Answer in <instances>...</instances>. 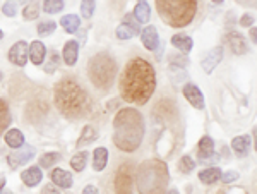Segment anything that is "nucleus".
Wrapping results in <instances>:
<instances>
[{
	"instance_id": "obj_1",
	"label": "nucleus",
	"mask_w": 257,
	"mask_h": 194,
	"mask_svg": "<svg viewBox=\"0 0 257 194\" xmlns=\"http://www.w3.org/2000/svg\"><path fill=\"white\" fill-rule=\"evenodd\" d=\"M156 89V72L148 60L136 57L123 69L120 77V94L128 103L144 105Z\"/></svg>"
},
{
	"instance_id": "obj_2",
	"label": "nucleus",
	"mask_w": 257,
	"mask_h": 194,
	"mask_svg": "<svg viewBox=\"0 0 257 194\" xmlns=\"http://www.w3.org/2000/svg\"><path fill=\"white\" fill-rule=\"evenodd\" d=\"M144 119L139 110L127 107L118 110L113 119V143L118 150L134 153L144 138Z\"/></svg>"
},
{
	"instance_id": "obj_3",
	"label": "nucleus",
	"mask_w": 257,
	"mask_h": 194,
	"mask_svg": "<svg viewBox=\"0 0 257 194\" xmlns=\"http://www.w3.org/2000/svg\"><path fill=\"white\" fill-rule=\"evenodd\" d=\"M55 105L65 117L79 119L91 110V100L79 82L64 77L55 86Z\"/></svg>"
},
{
	"instance_id": "obj_4",
	"label": "nucleus",
	"mask_w": 257,
	"mask_h": 194,
	"mask_svg": "<svg viewBox=\"0 0 257 194\" xmlns=\"http://www.w3.org/2000/svg\"><path fill=\"white\" fill-rule=\"evenodd\" d=\"M168 180V167L161 160H146L136 172V185L139 194H165Z\"/></svg>"
},
{
	"instance_id": "obj_5",
	"label": "nucleus",
	"mask_w": 257,
	"mask_h": 194,
	"mask_svg": "<svg viewBox=\"0 0 257 194\" xmlns=\"http://www.w3.org/2000/svg\"><path fill=\"white\" fill-rule=\"evenodd\" d=\"M156 11L170 28H184L196 18L197 0H156Z\"/></svg>"
},
{
	"instance_id": "obj_6",
	"label": "nucleus",
	"mask_w": 257,
	"mask_h": 194,
	"mask_svg": "<svg viewBox=\"0 0 257 194\" xmlns=\"http://www.w3.org/2000/svg\"><path fill=\"white\" fill-rule=\"evenodd\" d=\"M88 76L98 89H108L117 76V62L108 53H98L91 57L88 64Z\"/></svg>"
},
{
	"instance_id": "obj_7",
	"label": "nucleus",
	"mask_w": 257,
	"mask_h": 194,
	"mask_svg": "<svg viewBox=\"0 0 257 194\" xmlns=\"http://www.w3.org/2000/svg\"><path fill=\"white\" fill-rule=\"evenodd\" d=\"M134 175H132V163H123L115 175V191L117 194H132Z\"/></svg>"
},
{
	"instance_id": "obj_8",
	"label": "nucleus",
	"mask_w": 257,
	"mask_h": 194,
	"mask_svg": "<svg viewBox=\"0 0 257 194\" xmlns=\"http://www.w3.org/2000/svg\"><path fill=\"white\" fill-rule=\"evenodd\" d=\"M30 57V47H28L26 41H16L14 45L9 48V60L18 67H24Z\"/></svg>"
},
{
	"instance_id": "obj_9",
	"label": "nucleus",
	"mask_w": 257,
	"mask_h": 194,
	"mask_svg": "<svg viewBox=\"0 0 257 194\" xmlns=\"http://www.w3.org/2000/svg\"><path fill=\"white\" fill-rule=\"evenodd\" d=\"M33 156H35V148L33 146H23V150L19 151H14V153H11L7 156V163H9L11 168H18L21 165H26L30 160H33Z\"/></svg>"
},
{
	"instance_id": "obj_10",
	"label": "nucleus",
	"mask_w": 257,
	"mask_h": 194,
	"mask_svg": "<svg viewBox=\"0 0 257 194\" xmlns=\"http://www.w3.org/2000/svg\"><path fill=\"white\" fill-rule=\"evenodd\" d=\"M223 53H225V50H223L221 45H219V47H214L213 50H209L206 53V57L201 60V67L204 69L206 74H211L214 69H216V65L223 60Z\"/></svg>"
},
{
	"instance_id": "obj_11",
	"label": "nucleus",
	"mask_w": 257,
	"mask_h": 194,
	"mask_svg": "<svg viewBox=\"0 0 257 194\" xmlns=\"http://www.w3.org/2000/svg\"><path fill=\"white\" fill-rule=\"evenodd\" d=\"M141 31V28L138 26V21L134 16H127L125 21L117 28V38L118 40H131L132 36H136Z\"/></svg>"
},
{
	"instance_id": "obj_12",
	"label": "nucleus",
	"mask_w": 257,
	"mask_h": 194,
	"mask_svg": "<svg viewBox=\"0 0 257 194\" xmlns=\"http://www.w3.org/2000/svg\"><path fill=\"white\" fill-rule=\"evenodd\" d=\"M225 41L226 45L231 48V52L235 53V55H243V53L248 52V47H247V40L243 38L240 33H228L225 36Z\"/></svg>"
},
{
	"instance_id": "obj_13",
	"label": "nucleus",
	"mask_w": 257,
	"mask_h": 194,
	"mask_svg": "<svg viewBox=\"0 0 257 194\" xmlns=\"http://www.w3.org/2000/svg\"><path fill=\"white\" fill-rule=\"evenodd\" d=\"M184 96L187 98V102L192 107H196L197 110L204 109V94H202V91L197 88L196 84H192V82L185 84L184 86Z\"/></svg>"
},
{
	"instance_id": "obj_14",
	"label": "nucleus",
	"mask_w": 257,
	"mask_h": 194,
	"mask_svg": "<svg viewBox=\"0 0 257 194\" xmlns=\"http://www.w3.org/2000/svg\"><path fill=\"white\" fill-rule=\"evenodd\" d=\"M141 40H143V45L144 48L149 52L156 50L158 48V43H160V36H158V30L155 26H146L143 31H141Z\"/></svg>"
},
{
	"instance_id": "obj_15",
	"label": "nucleus",
	"mask_w": 257,
	"mask_h": 194,
	"mask_svg": "<svg viewBox=\"0 0 257 194\" xmlns=\"http://www.w3.org/2000/svg\"><path fill=\"white\" fill-rule=\"evenodd\" d=\"M250 143H252V138L247 134H242V136H237V138L231 141V148H233L235 155L238 158H243V156L248 155V150H250Z\"/></svg>"
},
{
	"instance_id": "obj_16",
	"label": "nucleus",
	"mask_w": 257,
	"mask_h": 194,
	"mask_svg": "<svg viewBox=\"0 0 257 194\" xmlns=\"http://www.w3.org/2000/svg\"><path fill=\"white\" fill-rule=\"evenodd\" d=\"M47 59V47L43 45V41H33L30 45V60L35 65H41Z\"/></svg>"
},
{
	"instance_id": "obj_17",
	"label": "nucleus",
	"mask_w": 257,
	"mask_h": 194,
	"mask_svg": "<svg viewBox=\"0 0 257 194\" xmlns=\"http://www.w3.org/2000/svg\"><path fill=\"white\" fill-rule=\"evenodd\" d=\"M77 55H79V43L76 40H70L64 45V52H62V57H64V62L67 65H76L77 62Z\"/></svg>"
},
{
	"instance_id": "obj_18",
	"label": "nucleus",
	"mask_w": 257,
	"mask_h": 194,
	"mask_svg": "<svg viewBox=\"0 0 257 194\" xmlns=\"http://www.w3.org/2000/svg\"><path fill=\"white\" fill-rule=\"evenodd\" d=\"M21 179H23V182L26 184L28 187H35V185H38L41 182V179H43L41 167H30L28 170H24L23 174H21Z\"/></svg>"
},
{
	"instance_id": "obj_19",
	"label": "nucleus",
	"mask_w": 257,
	"mask_h": 194,
	"mask_svg": "<svg viewBox=\"0 0 257 194\" xmlns=\"http://www.w3.org/2000/svg\"><path fill=\"white\" fill-rule=\"evenodd\" d=\"M52 182L57 185V187H62V189H70L74 184L72 180V175L69 172L62 170V168H55L52 172Z\"/></svg>"
},
{
	"instance_id": "obj_20",
	"label": "nucleus",
	"mask_w": 257,
	"mask_h": 194,
	"mask_svg": "<svg viewBox=\"0 0 257 194\" xmlns=\"http://www.w3.org/2000/svg\"><path fill=\"white\" fill-rule=\"evenodd\" d=\"M132 16H134L138 23H148L149 18H151V7H149L148 0H138Z\"/></svg>"
},
{
	"instance_id": "obj_21",
	"label": "nucleus",
	"mask_w": 257,
	"mask_h": 194,
	"mask_svg": "<svg viewBox=\"0 0 257 194\" xmlns=\"http://www.w3.org/2000/svg\"><path fill=\"white\" fill-rule=\"evenodd\" d=\"M214 153V141L211 136H204V138L199 141V146H197V155L201 160H208L211 158Z\"/></svg>"
},
{
	"instance_id": "obj_22",
	"label": "nucleus",
	"mask_w": 257,
	"mask_h": 194,
	"mask_svg": "<svg viewBox=\"0 0 257 194\" xmlns=\"http://www.w3.org/2000/svg\"><path fill=\"white\" fill-rule=\"evenodd\" d=\"M108 163V150L106 148H96L93 155V168L94 172H103Z\"/></svg>"
},
{
	"instance_id": "obj_23",
	"label": "nucleus",
	"mask_w": 257,
	"mask_h": 194,
	"mask_svg": "<svg viewBox=\"0 0 257 194\" xmlns=\"http://www.w3.org/2000/svg\"><path fill=\"white\" fill-rule=\"evenodd\" d=\"M221 179V170H219L218 167H211V168H204V170L199 172V180H201L202 184H214L218 182V180Z\"/></svg>"
},
{
	"instance_id": "obj_24",
	"label": "nucleus",
	"mask_w": 257,
	"mask_h": 194,
	"mask_svg": "<svg viewBox=\"0 0 257 194\" xmlns=\"http://www.w3.org/2000/svg\"><path fill=\"white\" fill-rule=\"evenodd\" d=\"M172 45L175 48H178V50H182V52H190L192 50V47H194V41L190 36L187 35H184V33H178V35H175L172 38Z\"/></svg>"
},
{
	"instance_id": "obj_25",
	"label": "nucleus",
	"mask_w": 257,
	"mask_h": 194,
	"mask_svg": "<svg viewBox=\"0 0 257 194\" xmlns=\"http://www.w3.org/2000/svg\"><path fill=\"white\" fill-rule=\"evenodd\" d=\"M6 143L12 150H18V148L24 146V136L19 129H9L6 133Z\"/></svg>"
},
{
	"instance_id": "obj_26",
	"label": "nucleus",
	"mask_w": 257,
	"mask_h": 194,
	"mask_svg": "<svg viewBox=\"0 0 257 194\" xmlns=\"http://www.w3.org/2000/svg\"><path fill=\"white\" fill-rule=\"evenodd\" d=\"M60 24L64 26V30L67 33H76L81 26V19H79V16H76V14H69L60 19Z\"/></svg>"
},
{
	"instance_id": "obj_27",
	"label": "nucleus",
	"mask_w": 257,
	"mask_h": 194,
	"mask_svg": "<svg viewBox=\"0 0 257 194\" xmlns=\"http://www.w3.org/2000/svg\"><path fill=\"white\" fill-rule=\"evenodd\" d=\"M11 121H12V119H11L9 107H7V103L4 100H0V134H2L7 127H9Z\"/></svg>"
},
{
	"instance_id": "obj_28",
	"label": "nucleus",
	"mask_w": 257,
	"mask_h": 194,
	"mask_svg": "<svg viewBox=\"0 0 257 194\" xmlns=\"http://www.w3.org/2000/svg\"><path fill=\"white\" fill-rule=\"evenodd\" d=\"M96 131L93 129L91 126H86L84 129H82V134H81V138H79V141H77V148H82V146H86V144H91L96 139Z\"/></svg>"
},
{
	"instance_id": "obj_29",
	"label": "nucleus",
	"mask_w": 257,
	"mask_h": 194,
	"mask_svg": "<svg viewBox=\"0 0 257 194\" xmlns=\"http://www.w3.org/2000/svg\"><path fill=\"white\" fill-rule=\"evenodd\" d=\"M86 163H88V151H79L77 155L72 156L70 160V165L76 172H82L86 168Z\"/></svg>"
},
{
	"instance_id": "obj_30",
	"label": "nucleus",
	"mask_w": 257,
	"mask_h": 194,
	"mask_svg": "<svg viewBox=\"0 0 257 194\" xmlns=\"http://www.w3.org/2000/svg\"><path fill=\"white\" fill-rule=\"evenodd\" d=\"M64 9V0H43V11L47 14H57Z\"/></svg>"
},
{
	"instance_id": "obj_31",
	"label": "nucleus",
	"mask_w": 257,
	"mask_h": 194,
	"mask_svg": "<svg viewBox=\"0 0 257 194\" xmlns=\"http://www.w3.org/2000/svg\"><path fill=\"white\" fill-rule=\"evenodd\" d=\"M196 168V162L192 160V156L185 155L180 158V162H178V170L182 172V174H190V172Z\"/></svg>"
},
{
	"instance_id": "obj_32",
	"label": "nucleus",
	"mask_w": 257,
	"mask_h": 194,
	"mask_svg": "<svg viewBox=\"0 0 257 194\" xmlns=\"http://www.w3.org/2000/svg\"><path fill=\"white\" fill-rule=\"evenodd\" d=\"M60 160V155L59 153H45V155H41L40 156V167H43V168H52L53 165H55L57 162Z\"/></svg>"
},
{
	"instance_id": "obj_33",
	"label": "nucleus",
	"mask_w": 257,
	"mask_h": 194,
	"mask_svg": "<svg viewBox=\"0 0 257 194\" xmlns=\"http://www.w3.org/2000/svg\"><path fill=\"white\" fill-rule=\"evenodd\" d=\"M59 65H60V55L55 50H53L52 53H50L48 64H45V72H47V74H53V72L57 71V69H59Z\"/></svg>"
},
{
	"instance_id": "obj_34",
	"label": "nucleus",
	"mask_w": 257,
	"mask_h": 194,
	"mask_svg": "<svg viewBox=\"0 0 257 194\" xmlns=\"http://www.w3.org/2000/svg\"><path fill=\"white\" fill-rule=\"evenodd\" d=\"M94 9H96V0H82V2H81V14H82V18L89 19L91 16L94 14Z\"/></svg>"
},
{
	"instance_id": "obj_35",
	"label": "nucleus",
	"mask_w": 257,
	"mask_h": 194,
	"mask_svg": "<svg viewBox=\"0 0 257 194\" xmlns=\"http://www.w3.org/2000/svg\"><path fill=\"white\" fill-rule=\"evenodd\" d=\"M55 28H57V24L53 23V21H41V23L38 24V35L43 38V36H48V35H52L53 31H55Z\"/></svg>"
},
{
	"instance_id": "obj_36",
	"label": "nucleus",
	"mask_w": 257,
	"mask_h": 194,
	"mask_svg": "<svg viewBox=\"0 0 257 194\" xmlns=\"http://www.w3.org/2000/svg\"><path fill=\"white\" fill-rule=\"evenodd\" d=\"M38 14H40V11H38V4H30V6L24 9V19L26 21H33V19H36L38 18Z\"/></svg>"
},
{
	"instance_id": "obj_37",
	"label": "nucleus",
	"mask_w": 257,
	"mask_h": 194,
	"mask_svg": "<svg viewBox=\"0 0 257 194\" xmlns=\"http://www.w3.org/2000/svg\"><path fill=\"white\" fill-rule=\"evenodd\" d=\"M2 12L6 16H9V18H12V16H16V12H18V7H16L14 2H6L2 6Z\"/></svg>"
},
{
	"instance_id": "obj_38",
	"label": "nucleus",
	"mask_w": 257,
	"mask_h": 194,
	"mask_svg": "<svg viewBox=\"0 0 257 194\" xmlns=\"http://www.w3.org/2000/svg\"><path fill=\"white\" fill-rule=\"evenodd\" d=\"M238 179H240V174H238V172H233V170L226 172V174H221V180L225 184L235 182V180H238Z\"/></svg>"
},
{
	"instance_id": "obj_39",
	"label": "nucleus",
	"mask_w": 257,
	"mask_h": 194,
	"mask_svg": "<svg viewBox=\"0 0 257 194\" xmlns=\"http://www.w3.org/2000/svg\"><path fill=\"white\" fill-rule=\"evenodd\" d=\"M254 16H250V14H243L242 16V19H240V24H242L243 28H250L252 24H254Z\"/></svg>"
},
{
	"instance_id": "obj_40",
	"label": "nucleus",
	"mask_w": 257,
	"mask_h": 194,
	"mask_svg": "<svg viewBox=\"0 0 257 194\" xmlns=\"http://www.w3.org/2000/svg\"><path fill=\"white\" fill-rule=\"evenodd\" d=\"M43 194H62L59 189H55V184H47L43 187Z\"/></svg>"
},
{
	"instance_id": "obj_41",
	"label": "nucleus",
	"mask_w": 257,
	"mask_h": 194,
	"mask_svg": "<svg viewBox=\"0 0 257 194\" xmlns=\"http://www.w3.org/2000/svg\"><path fill=\"white\" fill-rule=\"evenodd\" d=\"M82 194H99V191L94 185H86L84 191H82Z\"/></svg>"
},
{
	"instance_id": "obj_42",
	"label": "nucleus",
	"mask_w": 257,
	"mask_h": 194,
	"mask_svg": "<svg viewBox=\"0 0 257 194\" xmlns=\"http://www.w3.org/2000/svg\"><path fill=\"white\" fill-rule=\"evenodd\" d=\"M242 6H250V7H257V0H237Z\"/></svg>"
},
{
	"instance_id": "obj_43",
	"label": "nucleus",
	"mask_w": 257,
	"mask_h": 194,
	"mask_svg": "<svg viewBox=\"0 0 257 194\" xmlns=\"http://www.w3.org/2000/svg\"><path fill=\"white\" fill-rule=\"evenodd\" d=\"M250 38L257 45V28H252V30H250Z\"/></svg>"
},
{
	"instance_id": "obj_44",
	"label": "nucleus",
	"mask_w": 257,
	"mask_h": 194,
	"mask_svg": "<svg viewBox=\"0 0 257 194\" xmlns=\"http://www.w3.org/2000/svg\"><path fill=\"white\" fill-rule=\"evenodd\" d=\"M4 187H6V179H0V194H2V191H4Z\"/></svg>"
},
{
	"instance_id": "obj_45",
	"label": "nucleus",
	"mask_w": 257,
	"mask_h": 194,
	"mask_svg": "<svg viewBox=\"0 0 257 194\" xmlns=\"http://www.w3.org/2000/svg\"><path fill=\"white\" fill-rule=\"evenodd\" d=\"M254 144H255V151H257V127L254 129Z\"/></svg>"
},
{
	"instance_id": "obj_46",
	"label": "nucleus",
	"mask_w": 257,
	"mask_h": 194,
	"mask_svg": "<svg viewBox=\"0 0 257 194\" xmlns=\"http://www.w3.org/2000/svg\"><path fill=\"white\" fill-rule=\"evenodd\" d=\"M167 194H178V191H177V189H172V191H168Z\"/></svg>"
},
{
	"instance_id": "obj_47",
	"label": "nucleus",
	"mask_w": 257,
	"mask_h": 194,
	"mask_svg": "<svg viewBox=\"0 0 257 194\" xmlns=\"http://www.w3.org/2000/svg\"><path fill=\"white\" fill-rule=\"evenodd\" d=\"M213 2H214V4H223L225 0H213Z\"/></svg>"
},
{
	"instance_id": "obj_48",
	"label": "nucleus",
	"mask_w": 257,
	"mask_h": 194,
	"mask_svg": "<svg viewBox=\"0 0 257 194\" xmlns=\"http://www.w3.org/2000/svg\"><path fill=\"white\" fill-rule=\"evenodd\" d=\"M2 36H4V33H2V30H0V40H2Z\"/></svg>"
},
{
	"instance_id": "obj_49",
	"label": "nucleus",
	"mask_w": 257,
	"mask_h": 194,
	"mask_svg": "<svg viewBox=\"0 0 257 194\" xmlns=\"http://www.w3.org/2000/svg\"><path fill=\"white\" fill-rule=\"evenodd\" d=\"M2 194H11V192H7V191H2Z\"/></svg>"
},
{
	"instance_id": "obj_50",
	"label": "nucleus",
	"mask_w": 257,
	"mask_h": 194,
	"mask_svg": "<svg viewBox=\"0 0 257 194\" xmlns=\"http://www.w3.org/2000/svg\"><path fill=\"white\" fill-rule=\"evenodd\" d=\"M0 79H2V72H0Z\"/></svg>"
}]
</instances>
